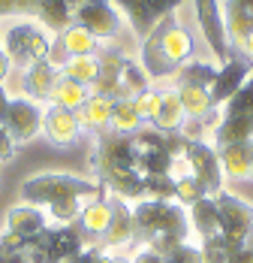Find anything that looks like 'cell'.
<instances>
[{
  "instance_id": "obj_8",
  "label": "cell",
  "mask_w": 253,
  "mask_h": 263,
  "mask_svg": "<svg viewBox=\"0 0 253 263\" xmlns=\"http://www.w3.org/2000/svg\"><path fill=\"white\" fill-rule=\"evenodd\" d=\"M73 22L81 27H88L100 43L115 46L126 33V22L118 12V6L112 0H81L73 12Z\"/></svg>"
},
{
  "instance_id": "obj_36",
  "label": "cell",
  "mask_w": 253,
  "mask_h": 263,
  "mask_svg": "<svg viewBox=\"0 0 253 263\" xmlns=\"http://www.w3.org/2000/svg\"><path fill=\"white\" fill-rule=\"evenodd\" d=\"M9 73H12V61H9V54L3 52V46H0V82H3V85L9 79Z\"/></svg>"
},
{
  "instance_id": "obj_32",
  "label": "cell",
  "mask_w": 253,
  "mask_h": 263,
  "mask_svg": "<svg viewBox=\"0 0 253 263\" xmlns=\"http://www.w3.org/2000/svg\"><path fill=\"white\" fill-rule=\"evenodd\" d=\"M163 263H202L199 257V245H193V242H184L181 248H175L172 254H166Z\"/></svg>"
},
{
  "instance_id": "obj_30",
  "label": "cell",
  "mask_w": 253,
  "mask_h": 263,
  "mask_svg": "<svg viewBox=\"0 0 253 263\" xmlns=\"http://www.w3.org/2000/svg\"><path fill=\"white\" fill-rule=\"evenodd\" d=\"M0 263H30L27 245L18 242L15 236H9L6 230H3V236H0Z\"/></svg>"
},
{
  "instance_id": "obj_29",
  "label": "cell",
  "mask_w": 253,
  "mask_h": 263,
  "mask_svg": "<svg viewBox=\"0 0 253 263\" xmlns=\"http://www.w3.org/2000/svg\"><path fill=\"white\" fill-rule=\"evenodd\" d=\"M202 197H208V194H205L202 184L196 182L190 173H187V176H178V179H172V200H175V203H181L184 209H190V206H193L196 200H202Z\"/></svg>"
},
{
  "instance_id": "obj_33",
  "label": "cell",
  "mask_w": 253,
  "mask_h": 263,
  "mask_svg": "<svg viewBox=\"0 0 253 263\" xmlns=\"http://www.w3.org/2000/svg\"><path fill=\"white\" fill-rule=\"evenodd\" d=\"M73 263H118V254H109V251H100V248H81Z\"/></svg>"
},
{
  "instance_id": "obj_7",
  "label": "cell",
  "mask_w": 253,
  "mask_h": 263,
  "mask_svg": "<svg viewBox=\"0 0 253 263\" xmlns=\"http://www.w3.org/2000/svg\"><path fill=\"white\" fill-rule=\"evenodd\" d=\"M81 248H85V242L76 227L60 224V227H46L33 242H27V257H30V263H67Z\"/></svg>"
},
{
  "instance_id": "obj_18",
  "label": "cell",
  "mask_w": 253,
  "mask_h": 263,
  "mask_svg": "<svg viewBox=\"0 0 253 263\" xmlns=\"http://www.w3.org/2000/svg\"><path fill=\"white\" fill-rule=\"evenodd\" d=\"M60 76V70L46 61V58H39V61H33L30 67L25 70H18V79H22V94L30 97V100H36V103H49V94L51 88H54V82Z\"/></svg>"
},
{
  "instance_id": "obj_35",
  "label": "cell",
  "mask_w": 253,
  "mask_h": 263,
  "mask_svg": "<svg viewBox=\"0 0 253 263\" xmlns=\"http://www.w3.org/2000/svg\"><path fill=\"white\" fill-rule=\"evenodd\" d=\"M229 263H253V239L250 242H244L241 248L229 251Z\"/></svg>"
},
{
  "instance_id": "obj_2",
  "label": "cell",
  "mask_w": 253,
  "mask_h": 263,
  "mask_svg": "<svg viewBox=\"0 0 253 263\" xmlns=\"http://www.w3.org/2000/svg\"><path fill=\"white\" fill-rule=\"evenodd\" d=\"M199 52L193 30L178 22V15H169L166 22L154 27L145 40H139V67L148 73V79H172L178 67L193 61Z\"/></svg>"
},
{
  "instance_id": "obj_19",
  "label": "cell",
  "mask_w": 253,
  "mask_h": 263,
  "mask_svg": "<svg viewBox=\"0 0 253 263\" xmlns=\"http://www.w3.org/2000/svg\"><path fill=\"white\" fill-rule=\"evenodd\" d=\"M112 109H115V100L112 97H102V94H91L81 109H78V124H81V133H106L112 127Z\"/></svg>"
},
{
  "instance_id": "obj_11",
  "label": "cell",
  "mask_w": 253,
  "mask_h": 263,
  "mask_svg": "<svg viewBox=\"0 0 253 263\" xmlns=\"http://www.w3.org/2000/svg\"><path fill=\"white\" fill-rule=\"evenodd\" d=\"M184 160H187L190 176L202 184V191L208 194V197H214V194L223 191L226 176H223V166H220L217 145H211V142H205V139H199V142H187Z\"/></svg>"
},
{
  "instance_id": "obj_26",
  "label": "cell",
  "mask_w": 253,
  "mask_h": 263,
  "mask_svg": "<svg viewBox=\"0 0 253 263\" xmlns=\"http://www.w3.org/2000/svg\"><path fill=\"white\" fill-rule=\"evenodd\" d=\"M217 76V67L211 61H202V58H193L187 61L184 67H178V73L172 76V82L178 85H202V88H211V82Z\"/></svg>"
},
{
  "instance_id": "obj_15",
  "label": "cell",
  "mask_w": 253,
  "mask_h": 263,
  "mask_svg": "<svg viewBox=\"0 0 253 263\" xmlns=\"http://www.w3.org/2000/svg\"><path fill=\"white\" fill-rule=\"evenodd\" d=\"M253 76V64L247 61V58H229V61H223L220 67H217V76H214V82H211V100L217 106H223L232 97V94H238L241 91V85Z\"/></svg>"
},
{
  "instance_id": "obj_14",
  "label": "cell",
  "mask_w": 253,
  "mask_h": 263,
  "mask_svg": "<svg viewBox=\"0 0 253 263\" xmlns=\"http://www.w3.org/2000/svg\"><path fill=\"white\" fill-rule=\"evenodd\" d=\"M109 197H112V224L97 248L109 251V254H130V248H133V203H126L115 194H109Z\"/></svg>"
},
{
  "instance_id": "obj_17",
  "label": "cell",
  "mask_w": 253,
  "mask_h": 263,
  "mask_svg": "<svg viewBox=\"0 0 253 263\" xmlns=\"http://www.w3.org/2000/svg\"><path fill=\"white\" fill-rule=\"evenodd\" d=\"M46 227H51L49 212L39 209V206H27V203H22V206H12V209L6 212V233L15 236L18 242H25V245L33 242Z\"/></svg>"
},
{
  "instance_id": "obj_10",
  "label": "cell",
  "mask_w": 253,
  "mask_h": 263,
  "mask_svg": "<svg viewBox=\"0 0 253 263\" xmlns=\"http://www.w3.org/2000/svg\"><path fill=\"white\" fill-rule=\"evenodd\" d=\"M112 3L124 15L126 27L136 40H145L160 22H166L184 6V0H112Z\"/></svg>"
},
{
  "instance_id": "obj_16",
  "label": "cell",
  "mask_w": 253,
  "mask_h": 263,
  "mask_svg": "<svg viewBox=\"0 0 253 263\" xmlns=\"http://www.w3.org/2000/svg\"><path fill=\"white\" fill-rule=\"evenodd\" d=\"M43 136L49 139L51 145H60V148L64 145H73L78 136H81L78 115L73 109L46 103V112H43Z\"/></svg>"
},
{
  "instance_id": "obj_28",
  "label": "cell",
  "mask_w": 253,
  "mask_h": 263,
  "mask_svg": "<svg viewBox=\"0 0 253 263\" xmlns=\"http://www.w3.org/2000/svg\"><path fill=\"white\" fill-rule=\"evenodd\" d=\"M60 76L73 82H81V85H94L97 76H100V58L97 54H78V58H70L64 67H60Z\"/></svg>"
},
{
  "instance_id": "obj_3",
  "label": "cell",
  "mask_w": 253,
  "mask_h": 263,
  "mask_svg": "<svg viewBox=\"0 0 253 263\" xmlns=\"http://www.w3.org/2000/svg\"><path fill=\"white\" fill-rule=\"evenodd\" d=\"M100 194H106V187L100 182L78 179L70 173H39V176H30L18 187L22 203L39 206V209H51L60 203H85V200H94Z\"/></svg>"
},
{
  "instance_id": "obj_39",
  "label": "cell",
  "mask_w": 253,
  "mask_h": 263,
  "mask_svg": "<svg viewBox=\"0 0 253 263\" xmlns=\"http://www.w3.org/2000/svg\"><path fill=\"white\" fill-rule=\"evenodd\" d=\"M118 263H136V260H133L130 254H118Z\"/></svg>"
},
{
  "instance_id": "obj_22",
  "label": "cell",
  "mask_w": 253,
  "mask_h": 263,
  "mask_svg": "<svg viewBox=\"0 0 253 263\" xmlns=\"http://www.w3.org/2000/svg\"><path fill=\"white\" fill-rule=\"evenodd\" d=\"M223 18L232 46H238L247 33L253 30V0H223Z\"/></svg>"
},
{
  "instance_id": "obj_27",
  "label": "cell",
  "mask_w": 253,
  "mask_h": 263,
  "mask_svg": "<svg viewBox=\"0 0 253 263\" xmlns=\"http://www.w3.org/2000/svg\"><path fill=\"white\" fill-rule=\"evenodd\" d=\"M145 121L136 109V100H115V109H112V133H121V136H130V133L142 130Z\"/></svg>"
},
{
  "instance_id": "obj_20",
  "label": "cell",
  "mask_w": 253,
  "mask_h": 263,
  "mask_svg": "<svg viewBox=\"0 0 253 263\" xmlns=\"http://www.w3.org/2000/svg\"><path fill=\"white\" fill-rule=\"evenodd\" d=\"M187 218H190V230L199 242H211V239H220V215H217V206H214V197H202L196 200L190 209H187Z\"/></svg>"
},
{
  "instance_id": "obj_42",
  "label": "cell",
  "mask_w": 253,
  "mask_h": 263,
  "mask_svg": "<svg viewBox=\"0 0 253 263\" xmlns=\"http://www.w3.org/2000/svg\"><path fill=\"white\" fill-rule=\"evenodd\" d=\"M67 263H73V260H67Z\"/></svg>"
},
{
  "instance_id": "obj_37",
  "label": "cell",
  "mask_w": 253,
  "mask_h": 263,
  "mask_svg": "<svg viewBox=\"0 0 253 263\" xmlns=\"http://www.w3.org/2000/svg\"><path fill=\"white\" fill-rule=\"evenodd\" d=\"M9 100H12V94L6 91V85L0 82V124H3V118H6V109H9Z\"/></svg>"
},
{
  "instance_id": "obj_6",
  "label": "cell",
  "mask_w": 253,
  "mask_h": 263,
  "mask_svg": "<svg viewBox=\"0 0 253 263\" xmlns=\"http://www.w3.org/2000/svg\"><path fill=\"white\" fill-rule=\"evenodd\" d=\"M214 206H217V215H220V239L229 245V251L250 242L253 203H247L244 197L223 187L220 194H214Z\"/></svg>"
},
{
  "instance_id": "obj_24",
  "label": "cell",
  "mask_w": 253,
  "mask_h": 263,
  "mask_svg": "<svg viewBox=\"0 0 253 263\" xmlns=\"http://www.w3.org/2000/svg\"><path fill=\"white\" fill-rule=\"evenodd\" d=\"M181 124H184V109H181V100H178V91L175 88L160 91V106H157V115L151 118L148 127L163 133H175Z\"/></svg>"
},
{
  "instance_id": "obj_25",
  "label": "cell",
  "mask_w": 253,
  "mask_h": 263,
  "mask_svg": "<svg viewBox=\"0 0 253 263\" xmlns=\"http://www.w3.org/2000/svg\"><path fill=\"white\" fill-rule=\"evenodd\" d=\"M88 97H91L88 85L73 82V79H67V76H57V82H54V88H51V94H49V103L78 112V109H81V103H85Z\"/></svg>"
},
{
  "instance_id": "obj_9",
  "label": "cell",
  "mask_w": 253,
  "mask_h": 263,
  "mask_svg": "<svg viewBox=\"0 0 253 263\" xmlns=\"http://www.w3.org/2000/svg\"><path fill=\"white\" fill-rule=\"evenodd\" d=\"M193 18H196V30L202 36L205 49L214 54V61H220V64L229 61L232 58V40H229L220 0H193Z\"/></svg>"
},
{
  "instance_id": "obj_13",
  "label": "cell",
  "mask_w": 253,
  "mask_h": 263,
  "mask_svg": "<svg viewBox=\"0 0 253 263\" xmlns=\"http://www.w3.org/2000/svg\"><path fill=\"white\" fill-rule=\"evenodd\" d=\"M109 224H112V197H109V191L94 197V200H85V206H81L76 218V230L81 242H85V248H97L100 239L106 236V230H109Z\"/></svg>"
},
{
  "instance_id": "obj_5",
  "label": "cell",
  "mask_w": 253,
  "mask_h": 263,
  "mask_svg": "<svg viewBox=\"0 0 253 263\" xmlns=\"http://www.w3.org/2000/svg\"><path fill=\"white\" fill-rule=\"evenodd\" d=\"M253 139V76L238 94H232L220 106V121L214 127V145H229V142H250Z\"/></svg>"
},
{
  "instance_id": "obj_21",
  "label": "cell",
  "mask_w": 253,
  "mask_h": 263,
  "mask_svg": "<svg viewBox=\"0 0 253 263\" xmlns=\"http://www.w3.org/2000/svg\"><path fill=\"white\" fill-rule=\"evenodd\" d=\"M250 142H229V145H217V155H220V166H223V176L232 182H247L250 179Z\"/></svg>"
},
{
  "instance_id": "obj_12",
  "label": "cell",
  "mask_w": 253,
  "mask_h": 263,
  "mask_svg": "<svg viewBox=\"0 0 253 263\" xmlns=\"http://www.w3.org/2000/svg\"><path fill=\"white\" fill-rule=\"evenodd\" d=\"M43 112H46L43 103L30 100L25 94H12L9 109H6V118H3V127L9 130L15 145L30 142L36 133H43Z\"/></svg>"
},
{
  "instance_id": "obj_1",
  "label": "cell",
  "mask_w": 253,
  "mask_h": 263,
  "mask_svg": "<svg viewBox=\"0 0 253 263\" xmlns=\"http://www.w3.org/2000/svg\"><path fill=\"white\" fill-rule=\"evenodd\" d=\"M190 218L181 203L163 197L133 203V248L166 257L184 242H190Z\"/></svg>"
},
{
  "instance_id": "obj_4",
  "label": "cell",
  "mask_w": 253,
  "mask_h": 263,
  "mask_svg": "<svg viewBox=\"0 0 253 263\" xmlns=\"http://www.w3.org/2000/svg\"><path fill=\"white\" fill-rule=\"evenodd\" d=\"M51 43H54V30H49L39 18L18 15V18H6L0 25V46L9 54L15 70H25L33 61L46 58Z\"/></svg>"
},
{
  "instance_id": "obj_34",
  "label": "cell",
  "mask_w": 253,
  "mask_h": 263,
  "mask_svg": "<svg viewBox=\"0 0 253 263\" xmlns=\"http://www.w3.org/2000/svg\"><path fill=\"white\" fill-rule=\"evenodd\" d=\"M15 155V142H12V136H9V130L0 124V163H6V160Z\"/></svg>"
},
{
  "instance_id": "obj_23",
  "label": "cell",
  "mask_w": 253,
  "mask_h": 263,
  "mask_svg": "<svg viewBox=\"0 0 253 263\" xmlns=\"http://www.w3.org/2000/svg\"><path fill=\"white\" fill-rule=\"evenodd\" d=\"M57 36V43L64 46V52L70 54V58H78V54H97L100 52V40L88 30V27H81V25H67L64 30H57L54 33Z\"/></svg>"
},
{
  "instance_id": "obj_41",
  "label": "cell",
  "mask_w": 253,
  "mask_h": 263,
  "mask_svg": "<svg viewBox=\"0 0 253 263\" xmlns=\"http://www.w3.org/2000/svg\"><path fill=\"white\" fill-rule=\"evenodd\" d=\"M250 239H253V224H250Z\"/></svg>"
},
{
  "instance_id": "obj_40",
  "label": "cell",
  "mask_w": 253,
  "mask_h": 263,
  "mask_svg": "<svg viewBox=\"0 0 253 263\" xmlns=\"http://www.w3.org/2000/svg\"><path fill=\"white\" fill-rule=\"evenodd\" d=\"M250 179H253V145H250Z\"/></svg>"
},
{
  "instance_id": "obj_38",
  "label": "cell",
  "mask_w": 253,
  "mask_h": 263,
  "mask_svg": "<svg viewBox=\"0 0 253 263\" xmlns=\"http://www.w3.org/2000/svg\"><path fill=\"white\" fill-rule=\"evenodd\" d=\"M238 49H241V52H244V58L253 64V30L244 36V40H241V43H238Z\"/></svg>"
},
{
  "instance_id": "obj_31",
  "label": "cell",
  "mask_w": 253,
  "mask_h": 263,
  "mask_svg": "<svg viewBox=\"0 0 253 263\" xmlns=\"http://www.w3.org/2000/svg\"><path fill=\"white\" fill-rule=\"evenodd\" d=\"M133 100H136V109H139L142 121L151 124V118L157 115V106H160V91H157V88H148V91H142V94L133 97Z\"/></svg>"
}]
</instances>
